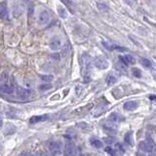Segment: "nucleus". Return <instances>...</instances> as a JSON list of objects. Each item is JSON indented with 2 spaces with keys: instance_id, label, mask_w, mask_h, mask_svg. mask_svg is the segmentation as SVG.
Instances as JSON below:
<instances>
[{
  "instance_id": "obj_20",
  "label": "nucleus",
  "mask_w": 156,
  "mask_h": 156,
  "mask_svg": "<svg viewBox=\"0 0 156 156\" xmlns=\"http://www.w3.org/2000/svg\"><path fill=\"white\" fill-rule=\"evenodd\" d=\"M58 13H59V15L60 18H63V19H65L66 17H67V13H66V11L65 8H63V7H59L58 8Z\"/></svg>"
},
{
  "instance_id": "obj_32",
  "label": "nucleus",
  "mask_w": 156,
  "mask_h": 156,
  "mask_svg": "<svg viewBox=\"0 0 156 156\" xmlns=\"http://www.w3.org/2000/svg\"><path fill=\"white\" fill-rule=\"evenodd\" d=\"M83 156H90V155H83Z\"/></svg>"
},
{
  "instance_id": "obj_8",
  "label": "nucleus",
  "mask_w": 156,
  "mask_h": 156,
  "mask_svg": "<svg viewBox=\"0 0 156 156\" xmlns=\"http://www.w3.org/2000/svg\"><path fill=\"white\" fill-rule=\"evenodd\" d=\"M138 147H140V149L141 151L143 152H152L153 150V145L151 144V143H149V141H141L140 144H138Z\"/></svg>"
},
{
  "instance_id": "obj_17",
  "label": "nucleus",
  "mask_w": 156,
  "mask_h": 156,
  "mask_svg": "<svg viewBox=\"0 0 156 156\" xmlns=\"http://www.w3.org/2000/svg\"><path fill=\"white\" fill-rule=\"evenodd\" d=\"M124 141H125V143H127L128 145L133 146V144H134V141H133L132 134H131L130 132H128V133H127V134L125 135V137H124Z\"/></svg>"
},
{
  "instance_id": "obj_2",
  "label": "nucleus",
  "mask_w": 156,
  "mask_h": 156,
  "mask_svg": "<svg viewBox=\"0 0 156 156\" xmlns=\"http://www.w3.org/2000/svg\"><path fill=\"white\" fill-rule=\"evenodd\" d=\"M48 149L52 156H60L63 152V145L60 141H50L48 143Z\"/></svg>"
},
{
  "instance_id": "obj_22",
  "label": "nucleus",
  "mask_w": 156,
  "mask_h": 156,
  "mask_svg": "<svg viewBox=\"0 0 156 156\" xmlns=\"http://www.w3.org/2000/svg\"><path fill=\"white\" fill-rule=\"evenodd\" d=\"M97 7H98V9L100 11H102V12H108V6L105 3H98Z\"/></svg>"
},
{
  "instance_id": "obj_7",
  "label": "nucleus",
  "mask_w": 156,
  "mask_h": 156,
  "mask_svg": "<svg viewBox=\"0 0 156 156\" xmlns=\"http://www.w3.org/2000/svg\"><path fill=\"white\" fill-rule=\"evenodd\" d=\"M75 149V145L72 141H66L65 149H63V156H71Z\"/></svg>"
},
{
  "instance_id": "obj_25",
  "label": "nucleus",
  "mask_w": 156,
  "mask_h": 156,
  "mask_svg": "<svg viewBox=\"0 0 156 156\" xmlns=\"http://www.w3.org/2000/svg\"><path fill=\"white\" fill-rule=\"evenodd\" d=\"M39 89L41 91H48L50 90V89H52V85L51 84H44V85H40L39 86Z\"/></svg>"
},
{
  "instance_id": "obj_11",
  "label": "nucleus",
  "mask_w": 156,
  "mask_h": 156,
  "mask_svg": "<svg viewBox=\"0 0 156 156\" xmlns=\"http://www.w3.org/2000/svg\"><path fill=\"white\" fill-rule=\"evenodd\" d=\"M120 60L122 62L123 65H134L136 63V60L134 59V57H132L131 55H125L124 57L119 58Z\"/></svg>"
},
{
  "instance_id": "obj_6",
  "label": "nucleus",
  "mask_w": 156,
  "mask_h": 156,
  "mask_svg": "<svg viewBox=\"0 0 156 156\" xmlns=\"http://www.w3.org/2000/svg\"><path fill=\"white\" fill-rule=\"evenodd\" d=\"M49 21H50V15H49V13L46 10H43L42 12L39 14L38 24L41 25H47Z\"/></svg>"
},
{
  "instance_id": "obj_31",
  "label": "nucleus",
  "mask_w": 156,
  "mask_h": 156,
  "mask_svg": "<svg viewBox=\"0 0 156 156\" xmlns=\"http://www.w3.org/2000/svg\"><path fill=\"white\" fill-rule=\"evenodd\" d=\"M138 156H144V155H143V154H141V155H140V154H138Z\"/></svg>"
},
{
  "instance_id": "obj_4",
  "label": "nucleus",
  "mask_w": 156,
  "mask_h": 156,
  "mask_svg": "<svg viewBox=\"0 0 156 156\" xmlns=\"http://www.w3.org/2000/svg\"><path fill=\"white\" fill-rule=\"evenodd\" d=\"M16 91H17V95H18V97L22 100L28 99V98L31 96V91L30 90H28V89H27V88L21 87V86H18L16 89Z\"/></svg>"
},
{
  "instance_id": "obj_23",
  "label": "nucleus",
  "mask_w": 156,
  "mask_h": 156,
  "mask_svg": "<svg viewBox=\"0 0 156 156\" xmlns=\"http://www.w3.org/2000/svg\"><path fill=\"white\" fill-rule=\"evenodd\" d=\"M60 1L63 2V3H65L66 6H67L69 9H70L71 11H73V8H74V4L72 3L71 0H60Z\"/></svg>"
},
{
  "instance_id": "obj_16",
  "label": "nucleus",
  "mask_w": 156,
  "mask_h": 156,
  "mask_svg": "<svg viewBox=\"0 0 156 156\" xmlns=\"http://www.w3.org/2000/svg\"><path fill=\"white\" fill-rule=\"evenodd\" d=\"M0 84H9V75L7 72H2L0 75Z\"/></svg>"
},
{
  "instance_id": "obj_19",
  "label": "nucleus",
  "mask_w": 156,
  "mask_h": 156,
  "mask_svg": "<svg viewBox=\"0 0 156 156\" xmlns=\"http://www.w3.org/2000/svg\"><path fill=\"white\" fill-rule=\"evenodd\" d=\"M39 77L41 78L42 81L48 82V83L52 82V81H53V79H54V76H53V75H39Z\"/></svg>"
},
{
  "instance_id": "obj_5",
  "label": "nucleus",
  "mask_w": 156,
  "mask_h": 156,
  "mask_svg": "<svg viewBox=\"0 0 156 156\" xmlns=\"http://www.w3.org/2000/svg\"><path fill=\"white\" fill-rule=\"evenodd\" d=\"M49 46L53 51H59L60 48H62V41H60V37L55 36L50 40V43H49Z\"/></svg>"
},
{
  "instance_id": "obj_9",
  "label": "nucleus",
  "mask_w": 156,
  "mask_h": 156,
  "mask_svg": "<svg viewBox=\"0 0 156 156\" xmlns=\"http://www.w3.org/2000/svg\"><path fill=\"white\" fill-rule=\"evenodd\" d=\"M7 16H8L7 3L5 1H3L0 3V19L5 20V19H7Z\"/></svg>"
},
{
  "instance_id": "obj_18",
  "label": "nucleus",
  "mask_w": 156,
  "mask_h": 156,
  "mask_svg": "<svg viewBox=\"0 0 156 156\" xmlns=\"http://www.w3.org/2000/svg\"><path fill=\"white\" fill-rule=\"evenodd\" d=\"M116 82H117V78L115 77L114 75H112V74L108 75V77H106V84L111 86V85L115 84Z\"/></svg>"
},
{
  "instance_id": "obj_14",
  "label": "nucleus",
  "mask_w": 156,
  "mask_h": 156,
  "mask_svg": "<svg viewBox=\"0 0 156 156\" xmlns=\"http://www.w3.org/2000/svg\"><path fill=\"white\" fill-rule=\"evenodd\" d=\"M108 120L110 121V122L118 123L122 120V117H121L118 113H116V112H112V113L108 116Z\"/></svg>"
},
{
  "instance_id": "obj_15",
  "label": "nucleus",
  "mask_w": 156,
  "mask_h": 156,
  "mask_svg": "<svg viewBox=\"0 0 156 156\" xmlns=\"http://www.w3.org/2000/svg\"><path fill=\"white\" fill-rule=\"evenodd\" d=\"M90 143H91V145L96 147V148H102V147H103V141L100 140H99V138H90Z\"/></svg>"
},
{
  "instance_id": "obj_1",
  "label": "nucleus",
  "mask_w": 156,
  "mask_h": 156,
  "mask_svg": "<svg viewBox=\"0 0 156 156\" xmlns=\"http://www.w3.org/2000/svg\"><path fill=\"white\" fill-rule=\"evenodd\" d=\"M92 63V58L88 53H83L81 56V68L82 74L84 78H89V72H90V67Z\"/></svg>"
},
{
  "instance_id": "obj_27",
  "label": "nucleus",
  "mask_w": 156,
  "mask_h": 156,
  "mask_svg": "<svg viewBox=\"0 0 156 156\" xmlns=\"http://www.w3.org/2000/svg\"><path fill=\"white\" fill-rule=\"evenodd\" d=\"M105 151L108 152V153H109L111 156H114L115 155V152H114V150L112 149V148H110V147H106L105 148Z\"/></svg>"
},
{
  "instance_id": "obj_30",
  "label": "nucleus",
  "mask_w": 156,
  "mask_h": 156,
  "mask_svg": "<svg viewBox=\"0 0 156 156\" xmlns=\"http://www.w3.org/2000/svg\"><path fill=\"white\" fill-rule=\"evenodd\" d=\"M27 156H36V155H33V154H28Z\"/></svg>"
},
{
  "instance_id": "obj_3",
  "label": "nucleus",
  "mask_w": 156,
  "mask_h": 156,
  "mask_svg": "<svg viewBox=\"0 0 156 156\" xmlns=\"http://www.w3.org/2000/svg\"><path fill=\"white\" fill-rule=\"evenodd\" d=\"M94 65L99 69H106L108 67L109 63L105 57L100 56V57H97L96 59L94 60Z\"/></svg>"
},
{
  "instance_id": "obj_12",
  "label": "nucleus",
  "mask_w": 156,
  "mask_h": 156,
  "mask_svg": "<svg viewBox=\"0 0 156 156\" xmlns=\"http://www.w3.org/2000/svg\"><path fill=\"white\" fill-rule=\"evenodd\" d=\"M0 92L7 95H11L14 93V88L9 84H0Z\"/></svg>"
},
{
  "instance_id": "obj_29",
  "label": "nucleus",
  "mask_w": 156,
  "mask_h": 156,
  "mask_svg": "<svg viewBox=\"0 0 156 156\" xmlns=\"http://www.w3.org/2000/svg\"><path fill=\"white\" fill-rule=\"evenodd\" d=\"M28 154H27V153H25V154H22V155H21V156H27Z\"/></svg>"
},
{
  "instance_id": "obj_21",
  "label": "nucleus",
  "mask_w": 156,
  "mask_h": 156,
  "mask_svg": "<svg viewBox=\"0 0 156 156\" xmlns=\"http://www.w3.org/2000/svg\"><path fill=\"white\" fill-rule=\"evenodd\" d=\"M141 63L144 66V67H146V68H150L152 66V63H151V62H150L148 59H141Z\"/></svg>"
},
{
  "instance_id": "obj_28",
  "label": "nucleus",
  "mask_w": 156,
  "mask_h": 156,
  "mask_svg": "<svg viewBox=\"0 0 156 156\" xmlns=\"http://www.w3.org/2000/svg\"><path fill=\"white\" fill-rule=\"evenodd\" d=\"M2 127H3V117L0 115V129H2Z\"/></svg>"
},
{
  "instance_id": "obj_24",
  "label": "nucleus",
  "mask_w": 156,
  "mask_h": 156,
  "mask_svg": "<svg viewBox=\"0 0 156 156\" xmlns=\"http://www.w3.org/2000/svg\"><path fill=\"white\" fill-rule=\"evenodd\" d=\"M132 72H133V75H134L135 77H137V78L141 77V71L138 68H133Z\"/></svg>"
},
{
  "instance_id": "obj_13",
  "label": "nucleus",
  "mask_w": 156,
  "mask_h": 156,
  "mask_svg": "<svg viewBox=\"0 0 156 156\" xmlns=\"http://www.w3.org/2000/svg\"><path fill=\"white\" fill-rule=\"evenodd\" d=\"M49 116L48 115H40V116H32L30 119V122L31 124H35V123H38V122H42V121H45L47 120V118Z\"/></svg>"
},
{
  "instance_id": "obj_10",
  "label": "nucleus",
  "mask_w": 156,
  "mask_h": 156,
  "mask_svg": "<svg viewBox=\"0 0 156 156\" xmlns=\"http://www.w3.org/2000/svg\"><path fill=\"white\" fill-rule=\"evenodd\" d=\"M138 106V103L136 102V100H129V102L124 103L123 108H124L125 110L133 111V110H135V109H137Z\"/></svg>"
},
{
  "instance_id": "obj_26",
  "label": "nucleus",
  "mask_w": 156,
  "mask_h": 156,
  "mask_svg": "<svg viewBox=\"0 0 156 156\" xmlns=\"http://www.w3.org/2000/svg\"><path fill=\"white\" fill-rule=\"evenodd\" d=\"M103 128H105V131L108 132V133H115V132H116V130H115L114 128H112V126H106V125H105V126H103Z\"/></svg>"
}]
</instances>
